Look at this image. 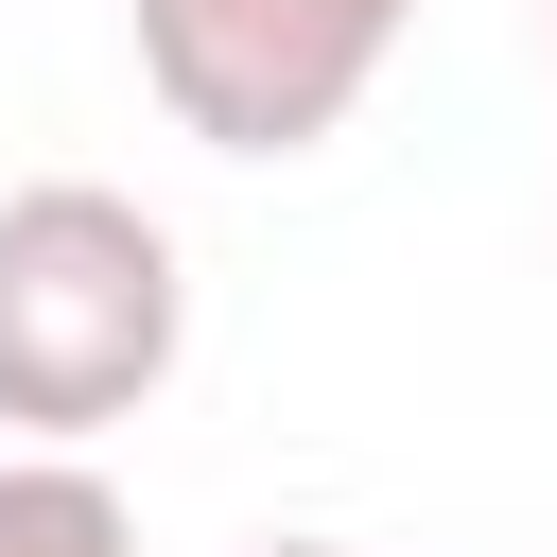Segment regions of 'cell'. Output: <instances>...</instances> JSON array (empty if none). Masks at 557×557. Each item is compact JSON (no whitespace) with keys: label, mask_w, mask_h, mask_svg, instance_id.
Masks as SVG:
<instances>
[{"label":"cell","mask_w":557,"mask_h":557,"mask_svg":"<svg viewBox=\"0 0 557 557\" xmlns=\"http://www.w3.org/2000/svg\"><path fill=\"white\" fill-rule=\"evenodd\" d=\"M244 557H348V540H244Z\"/></svg>","instance_id":"cell-4"},{"label":"cell","mask_w":557,"mask_h":557,"mask_svg":"<svg viewBox=\"0 0 557 557\" xmlns=\"http://www.w3.org/2000/svg\"><path fill=\"white\" fill-rule=\"evenodd\" d=\"M418 0H139V87L209 157H313L383 87Z\"/></svg>","instance_id":"cell-2"},{"label":"cell","mask_w":557,"mask_h":557,"mask_svg":"<svg viewBox=\"0 0 557 557\" xmlns=\"http://www.w3.org/2000/svg\"><path fill=\"white\" fill-rule=\"evenodd\" d=\"M0 557H139V505L87 453H0Z\"/></svg>","instance_id":"cell-3"},{"label":"cell","mask_w":557,"mask_h":557,"mask_svg":"<svg viewBox=\"0 0 557 557\" xmlns=\"http://www.w3.org/2000/svg\"><path fill=\"white\" fill-rule=\"evenodd\" d=\"M191 348V261L139 191L104 174H17L0 191V435L87 453L104 418H139Z\"/></svg>","instance_id":"cell-1"}]
</instances>
